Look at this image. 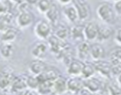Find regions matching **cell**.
I'll list each match as a JSON object with an SVG mask.
<instances>
[{
  "mask_svg": "<svg viewBox=\"0 0 121 95\" xmlns=\"http://www.w3.org/2000/svg\"><path fill=\"white\" fill-rule=\"evenodd\" d=\"M96 13L98 18L105 24H112L114 21L115 12L113 7L109 3H101L96 9Z\"/></svg>",
  "mask_w": 121,
  "mask_h": 95,
  "instance_id": "1",
  "label": "cell"
},
{
  "mask_svg": "<svg viewBox=\"0 0 121 95\" xmlns=\"http://www.w3.org/2000/svg\"><path fill=\"white\" fill-rule=\"evenodd\" d=\"M34 33L40 40H48L52 34V25L48 20H39L35 26Z\"/></svg>",
  "mask_w": 121,
  "mask_h": 95,
  "instance_id": "2",
  "label": "cell"
},
{
  "mask_svg": "<svg viewBox=\"0 0 121 95\" xmlns=\"http://www.w3.org/2000/svg\"><path fill=\"white\" fill-rule=\"evenodd\" d=\"M73 6L75 7L79 20L80 21H86L89 19L91 15V8L87 0H73Z\"/></svg>",
  "mask_w": 121,
  "mask_h": 95,
  "instance_id": "3",
  "label": "cell"
},
{
  "mask_svg": "<svg viewBox=\"0 0 121 95\" xmlns=\"http://www.w3.org/2000/svg\"><path fill=\"white\" fill-rule=\"evenodd\" d=\"M99 26L93 21H90L84 25V37L88 42H94L97 40Z\"/></svg>",
  "mask_w": 121,
  "mask_h": 95,
  "instance_id": "4",
  "label": "cell"
},
{
  "mask_svg": "<svg viewBox=\"0 0 121 95\" xmlns=\"http://www.w3.org/2000/svg\"><path fill=\"white\" fill-rule=\"evenodd\" d=\"M34 19H35L34 14L30 11H21L17 14V16L15 18V22H16V25L18 26V28L26 29L33 24Z\"/></svg>",
  "mask_w": 121,
  "mask_h": 95,
  "instance_id": "5",
  "label": "cell"
},
{
  "mask_svg": "<svg viewBox=\"0 0 121 95\" xmlns=\"http://www.w3.org/2000/svg\"><path fill=\"white\" fill-rule=\"evenodd\" d=\"M48 46H49V50L52 51V53H53L56 56L60 51H61L63 49H65L68 45L66 44L65 40L59 39L54 34L53 35L52 34L48 38Z\"/></svg>",
  "mask_w": 121,
  "mask_h": 95,
  "instance_id": "6",
  "label": "cell"
},
{
  "mask_svg": "<svg viewBox=\"0 0 121 95\" xmlns=\"http://www.w3.org/2000/svg\"><path fill=\"white\" fill-rule=\"evenodd\" d=\"M94 65L95 68L96 72L101 74L103 77L109 78L112 74V64L108 61H105L104 59L94 61Z\"/></svg>",
  "mask_w": 121,
  "mask_h": 95,
  "instance_id": "7",
  "label": "cell"
},
{
  "mask_svg": "<svg viewBox=\"0 0 121 95\" xmlns=\"http://www.w3.org/2000/svg\"><path fill=\"white\" fill-rule=\"evenodd\" d=\"M83 65L84 61L80 59H73L67 65V73L70 76H80Z\"/></svg>",
  "mask_w": 121,
  "mask_h": 95,
  "instance_id": "8",
  "label": "cell"
},
{
  "mask_svg": "<svg viewBox=\"0 0 121 95\" xmlns=\"http://www.w3.org/2000/svg\"><path fill=\"white\" fill-rule=\"evenodd\" d=\"M47 67H48L47 64L42 59L35 58L29 64V71H30V73H31V74L38 75V74L42 73L47 69Z\"/></svg>",
  "mask_w": 121,
  "mask_h": 95,
  "instance_id": "9",
  "label": "cell"
},
{
  "mask_svg": "<svg viewBox=\"0 0 121 95\" xmlns=\"http://www.w3.org/2000/svg\"><path fill=\"white\" fill-rule=\"evenodd\" d=\"M83 87V78L79 76H71L67 79V90L71 93H78Z\"/></svg>",
  "mask_w": 121,
  "mask_h": 95,
  "instance_id": "10",
  "label": "cell"
},
{
  "mask_svg": "<svg viewBox=\"0 0 121 95\" xmlns=\"http://www.w3.org/2000/svg\"><path fill=\"white\" fill-rule=\"evenodd\" d=\"M63 14L64 16L67 18V20L71 23H77L79 20V16L77 13V11L75 9V7L73 6V3L68 4V5H64L63 7Z\"/></svg>",
  "mask_w": 121,
  "mask_h": 95,
  "instance_id": "11",
  "label": "cell"
},
{
  "mask_svg": "<svg viewBox=\"0 0 121 95\" xmlns=\"http://www.w3.org/2000/svg\"><path fill=\"white\" fill-rule=\"evenodd\" d=\"M60 75V72L58 70H56L53 67H47V69L40 74L37 75L39 82H44V81H53L55 80L58 76Z\"/></svg>",
  "mask_w": 121,
  "mask_h": 95,
  "instance_id": "12",
  "label": "cell"
},
{
  "mask_svg": "<svg viewBox=\"0 0 121 95\" xmlns=\"http://www.w3.org/2000/svg\"><path fill=\"white\" fill-rule=\"evenodd\" d=\"M83 85H84V87H86L92 94L97 93L102 87L101 82L94 76L87 79H83Z\"/></svg>",
  "mask_w": 121,
  "mask_h": 95,
  "instance_id": "13",
  "label": "cell"
},
{
  "mask_svg": "<svg viewBox=\"0 0 121 95\" xmlns=\"http://www.w3.org/2000/svg\"><path fill=\"white\" fill-rule=\"evenodd\" d=\"M106 54L105 49L101 44L98 43H95L93 45H91V49H90V56L93 58L94 61L96 60H101L104 59Z\"/></svg>",
  "mask_w": 121,
  "mask_h": 95,
  "instance_id": "14",
  "label": "cell"
},
{
  "mask_svg": "<svg viewBox=\"0 0 121 95\" xmlns=\"http://www.w3.org/2000/svg\"><path fill=\"white\" fill-rule=\"evenodd\" d=\"M53 93L63 94L67 91V79L61 75H59L55 80L52 81Z\"/></svg>",
  "mask_w": 121,
  "mask_h": 95,
  "instance_id": "15",
  "label": "cell"
},
{
  "mask_svg": "<svg viewBox=\"0 0 121 95\" xmlns=\"http://www.w3.org/2000/svg\"><path fill=\"white\" fill-rule=\"evenodd\" d=\"M49 50V46L48 44L44 43V42H40V43H37L35 44L33 49H32V55L35 57V58H39V59H42L48 52Z\"/></svg>",
  "mask_w": 121,
  "mask_h": 95,
  "instance_id": "16",
  "label": "cell"
},
{
  "mask_svg": "<svg viewBox=\"0 0 121 95\" xmlns=\"http://www.w3.org/2000/svg\"><path fill=\"white\" fill-rule=\"evenodd\" d=\"M90 49L91 45L88 43V41H81L79 42L77 48H76V52H77V57L78 59L85 61L89 56H90Z\"/></svg>",
  "mask_w": 121,
  "mask_h": 95,
  "instance_id": "17",
  "label": "cell"
},
{
  "mask_svg": "<svg viewBox=\"0 0 121 95\" xmlns=\"http://www.w3.org/2000/svg\"><path fill=\"white\" fill-rule=\"evenodd\" d=\"M10 87L15 93H20L22 90L28 89L26 85V77L24 78L23 76H17V77L14 76Z\"/></svg>",
  "mask_w": 121,
  "mask_h": 95,
  "instance_id": "18",
  "label": "cell"
},
{
  "mask_svg": "<svg viewBox=\"0 0 121 95\" xmlns=\"http://www.w3.org/2000/svg\"><path fill=\"white\" fill-rule=\"evenodd\" d=\"M16 38H17V30L14 28H11V27H9L3 33H1V36H0V40L2 41V43H13Z\"/></svg>",
  "mask_w": 121,
  "mask_h": 95,
  "instance_id": "19",
  "label": "cell"
},
{
  "mask_svg": "<svg viewBox=\"0 0 121 95\" xmlns=\"http://www.w3.org/2000/svg\"><path fill=\"white\" fill-rule=\"evenodd\" d=\"M45 17L46 19L53 26L56 25V23L59 20V9L57 7V5L53 4L52 5V7L48 10V12L45 13Z\"/></svg>",
  "mask_w": 121,
  "mask_h": 95,
  "instance_id": "20",
  "label": "cell"
},
{
  "mask_svg": "<svg viewBox=\"0 0 121 95\" xmlns=\"http://www.w3.org/2000/svg\"><path fill=\"white\" fill-rule=\"evenodd\" d=\"M70 35L72 38L75 41H84V26L81 25H74L71 29H70Z\"/></svg>",
  "mask_w": 121,
  "mask_h": 95,
  "instance_id": "21",
  "label": "cell"
},
{
  "mask_svg": "<svg viewBox=\"0 0 121 95\" xmlns=\"http://www.w3.org/2000/svg\"><path fill=\"white\" fill-rule=\"evenodd\" d=\"M14 76L12 72H0V89H5L11 87Z\"/></svg>",
  "mask_w": 121,
  "mask_h": 95,
  "instance_id": "22",
  "label": "cell"
},
{
  "mask_svg": "<svg viewBox=\"0 0 121 95\" xmlns=\"http://www.w3.org/2000/svg\"><path fill=\"white\" fill-rule=\"evenodd\" d=\"M96 73L94 63H90V62H84V65H83V69L81 71V77L83 79H87L90 77H93L95 76V74Z\"/></svg>",
  "mask_w": 121,
  "mask_h": 95,
  "instance_id": "23",
  "label": "cell"
},
{
  "mask_svg": "<svg viewBox=\"0 0 121 95\" xmlns=\"http://www.w3.org/2000/svg\"><path fill=\"white\" fill-rule=\"evenodd\" d=\"M13 54V43H2L0 46V56L3 59H11Z\"/></svg>",
  "mask_w": 121,
  "mask_h": 95,
  "instance_id": "24",
  "label": "cell"
},
{
  "mask_svg": "<svg viewBox=\"0 0 121 95\" xmlns=\"http://www.w3.org/2000/svg\"><path fill=\"white\" fill-rule=\"evenodd\" d=\"M112 35V29L108 27V26H99L98 29V36H97V40L98 41H106L108 39L111 38V36Z\"/></svg>",
  "mask_w": 121,
  "mask_h": 95,
  "instance_id": "25",
  "label": "cell"
},
{
  "mask_svg": "<svg viewBox=\"0 0 121 95\" xmlns=\"http://www.w3.org/2000/svg\"><path fill=\"white\" fill-rule=\"evenodd\" d=\"M39 80L37 75L35 74H30L28 76H26V85H27V88L28 89H32V90H37L38 87H39Z\"/></svg>",
  "mask_w": 121,
  "mask_h": 95,
  "instance_id": "26",
  "label": "cell"
},
{
  "mask_svg": "<svg viewBox=\"0 0 121 95\" xmlns=\"http://www.w3.org/2000/svg\"><path fill=\"white\" fill-rule=\"evenodd\" d=\"M54 35L59 39L66 40L70 35V29H68V27L64 25H59L56 27V29L54 30Z\"/></svg>",
  "mask_w": 121,
  "mask_h": 95,
  "instance_id": "27",
  "label": "cell"
},
{
  "mask_svg": "<svg viewBox=\"0 0 121 95\" xmlns=\"http://www.w3.org/2000/svg\"><path fill=\"white\" fill-rule=\"evenodd\" d=\"M37 92L40 94H52L53 93L52 81H44L39 84Z\"/></svg>",
  "mask_w": 121,
  "mask_h": 95,
  "instance_id": "28",
  "label": "cell"
},
{
  "mask_svg": "<svg viewBox=\"0 0 121 95\" xmlns=\"http://www.w3.org/2000/svg\"><path fill=\"white\" fill-rule=\"evenodd\" d=\"M52 0H38L37 3L35 4L38 12L43 14H45L48 12V10L52 7Z\"/></svg>",
  "mask_w": 121,
  "mask_h": 95,
  "instance_id": "29",
  "label": "cell"
},
{
  "mask_svg": "<svg viewBox=\"0 0 121 95\" xmlns=\"http://www.w3.org/2000/svg\"><path fill=\"white\" fill-rule=\"evenodd\" d=\"M13 4L12 0H0V14L12 12Z\"/></svg>",
  "mask_w": 121,
  "mask_h": 95,
  "instance_id": "30",
  "label": "cell"
},
{
  "mask_svg": "<svg viewBox=\"0 0 121 95\" xmlns=\"http://www.w3.org/2000/svg\"><path fill=\"white\" fill-rule=\"evenodd\" d=\"M116 62H121V47L114 49L112 51V61L111 64H113V63Z\"/></svg>",
  "mask_w": 121,
  "mask_h": 95,
  "instance_id": "31",
  "label": "cell"
},
{
  "mask_svg": "<svg viewBox=\"0 0 121 95\" xmlns=\"http://www.w3.org/2000/svg\"><path fill=\"white\" fill-rule=\"evenodd\" d=\"M112 7H113V10H114L115 14L121 16V0H118V1L114 2V4H113Z\"/></svg>",
  "mask_w": 121,
  "mask_h": 95,
  "instance_id": "32",
  "label": "cell"
},
{
  "mask_svg": "<svg viewBox=\"0 0 121 95\" xmlns=\"http://www.w3.org/2000/svg\"><path fill=\"white\" fill-rule=\"evenodd\" d=\"M109 93L111 94H121V90L118 87L115 86H110L109 87Z\"/></svg>",
  "mask_w": 121,
  "mask_h": 95,
  "instance_id": "33",
  "label": "cell"
},
{
  "mask_svg": "<svg viewBox=\"0 0 121 95\" xmlns=\"http://www.w3.org/2000/svg\"><path fill=\"white\" fill-rule=\"evenodd\" d=\"M114 40H115V42H116L118 45L121 46V28L116 30L115 35H114Z\"/></svg>",
  "mask_w": 121,
  "mask_h": 95,
  "instance_id": "34",
  "label": "cell"
},
{
  "mask_svg": "<svg viewBox=\"0 0 121 95\" xmlns=\"http://www.w3.org/2000/svg\"><path fill=\"white\" fill-rule=\"evenodd\" d=\"M58 3L59 4H61V5H68V4H71L73 2V0H57Z\"/></svg>",
  "mask_w": 121,
  "mask_h": 95,
  "instance_id": "35",
  "label": "cell"
},
{
  "mask_svg": "<svg viewBox=\"0 0 121 95\" xmlns=\"http://www.w3.org/2000/svg\"><path fill=\"white\" fill-rule=\"evenodd\" d=\"M24 1L27 2V3L30 4V5H35V4L37 3L38 0H24Z\"/></svg>",
  "mask_w": 121,
  "mask_h": 95,
  "instance_id": "36",
  "label": "cell"
},
{
  "mask_svg": "<svg viewBox=\"0 0 121 95\" xmlns=\"http://www.w3.org/2000/svg\"><path fill=\"white\" fill-rule=\"evenodd\" d=\"M116 81H117L118 85L121 87V73L118 74V75H116Z\"/></svg>",
  "mask_w": 121,
  "mask_h": 95,
  "instance_id": "37",
  "label": "cell"
},
{
  "mask_svg": "<svg viewBox=\"0 0 121 95\" xmlns=\"http://www.w3.org/2000/svg\"><path fill=\"white\" fill-rule=\"evenodd\" d=\"M12 1L14 3V4H20V3H22V2H24V0H12Z\"/></svg>",
  "mask_w": 121,
  "mask_h": 95,
  "instance_id": "38",
  "label": "cell"
},
{
  "mask_svg": "<svg viewBox=\"0 0 121 95\" xmlns=\"http://www.w3.org/2000/svg\"><path fill=\"white\" fill-rule=\"evenodd\" d=\"M112 1H113V2H116V1H118V0H112Z\"/></svg>",
  "mask_w": 121,
  "mask_h": 95,
  "instance_id": "39",
  "label": "cell"
}]
</instances>
